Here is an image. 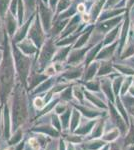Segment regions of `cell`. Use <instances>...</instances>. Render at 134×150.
<instances>
[{"label":"cell","mask_w":134,"mask_h":150,"mask_svg":"<svg viewBox=\"0 0 134 150\" xmlns=\"http://www.w3.org/2000/svg\"><path fill=\"white\" fill-rule=\"evenodd\" d=\"M104 144L105 143L101 140H93V141L83 145V147L86 150H99L104 146Z\"/></svg>","instance_id":"obj_1"},{"label":"cell","mask_w":134,"mask_h":150,"mask_svg":"<svg viewBox=\"0 0 134 150\" xmlns=\"http://www.w3.org/2000/svg\"><path fill=\"white\" fill-rule=\"evenodd\" d=\"M125 146H131L134 145V123L131 124V127L129 128V131L125 137V141H124Z\"/></svg>","instance_id":"obj_2"},{"label":"cell","mask_w":134,"mask_h":150,"mask_svg":"<svg viewBox=\"0 0 134 150\" xmlns=\"http://www.w3.org/2000/svg\"><path fill=\"white\" fill-rule=\"evenodd\" d=\"M119 134H120V131H119L118 128H114L110 132L107 133L106 135H104L103 140H105V141H113L119 136Z\"/></svg>","instance_id":"obj_3"},{"label":"cell","mask_w":134,"mask_h":150,"mask_svg":"<svg viewBox=\"0 0 134 150\" xmlns=\"http://www.w3.org/2000/svg\"><path fill=\"white\" fill-rule=\"evenodd\" d=\"M35 131H40L44 134H47V135H50L52 137H57L59 135V133L56 129L54 128H51V127H45V128H38V129H34Z\"/></svg>","instance_id":"obj_4"},{"label":"cell","mask_w":134,"mask_h":150,"mask_svg":"<svg viewBox=\"0 0 134 150\" xmlns=\"http://www.w3.org/2000/svg\"><path fill=\"white\" fill-rule=\"evenodd\" d=\"M29 146H30V148L32 150H38L39 149V141H38L37 138H34V137H32V138L29 139Z\"/></svg>","instance_id":"obj_5"},{"label":"cell","mask_w":134,"mask_h":150,"mask_svg":"<svg viewBox=\"0 0 134 150\" xmlns=\"http://www.w3.org/2000/svg\"><path fill=\"white\" fill-rule=\"evenodd\" d=\"M102 132H103V125H99L98 127L94 128L93 132H92L91 138H97V137H100Z\"/></svg>","instance_id":"obj_6"},{"label":"cell","mask_w":134,"mask_h":150,"mask_svg":"<svg viewBox=\"0 0 134 150\" xmlns=\"http://www.w3.org/2000/svg\"><path fill=\"white\" fill-rule=\"evenodd\" d=\"M21 135H22V132H21V130H18V131L15 133V135H14V136H15V138L13 137V138H12L11 140H9V144L12 145V144H15L16 142H18L19 140L21 139Z\"/></svg>","instance_id":"obj_7"},{"label":"cell","mask_w":134,"mask_h":150,"mask_svg":"<svg viewBox=\"0 0 134 150\" xmlns=\"http://www.w3.org/2000/svg\"><path fill=\"white\" fill-rule=\"evenodd\" d=\"M34 105H35L38 109H40V108L44 107V101H43L42 98L38 97V98H36L35 100H34Z\"/></svg>","instance_id":"obj_8"},{"label":"cell","mask_w":134,"mask_h":150,"mask_svg":"<svg viewBox=\"0 0 134 150\" xmlns=\"http://www.w3.org/2000/svg\"><path fill=\"white\" fill-rule=\"evenodd\" d=\"M67 139L70 141V143H78V142H81V137L80 136H74V135H70V137H67Z\"/></svg>","instance_id":"obj_9"},{"label":"cell","mask_w":134,"mask_h":150,"mask_svg":"<svg viewBox=\"0 0 134 150\" xmlns=\"http://www.w3.org/2000/svg\"><path fill=\"white\" fill-rule=\"evenodd\" d=\"M46 73H47L48 75H53V74L55 73V69H54V67H53V66L48 67L47 70H46Z\"/></svg>","instance_id":"obj_10"},{"label":"cell","mask_w":134,"mask_h":150,"mask_svg":"<svg viewBox=\"0 0 134 150\" xmlns=\"http://www.w3.org/2000/svg\"><path fill=\"white\" fill-rule=\"evenodd\" d=\"M84 11H85L84 4H79V5H78V12H81V13H83Z\"/></svg>","instance_id":"obj_11"},{"label":"cell","mask_w":134,"mask_h":150,"mask_svg":"<svg viewBox=\"0 0 134 150\" xmlns=\"http://www.w3.org/2000/svg\"><path fill=\"white\" fill-rule=\"evenodd\" d=\"M23 147H24V143L22 142V143H20V144L18 145V146L16 147V149H15V150H22V149H23Z\"/></svg>","instance_id":"obj_12"},{"label":"cell","mask_w":134,"mask_h":150,"mask_svg":"<svg viewBox=\"0 0 134 150\" xmlns=\"http://www.w3.org/2000/svg\"><path fill=\"white\" fill-rule=\"evenodd\" d=\"M89 19H90V17H89L88 14H84V15H83V20L84 21H89Z\"/></svg>","instance_id":"obj_13"},{"label":"cell","mask_w":134,"mask_h":150,"mask_svg":"<svg viewBox=\"0 0 134 150\" xmlns=\"http://www.w3.org/2000/svg\"><path fill=\"white\" fill-rule=\"evenodd\" d=\"M59 150H64V142H63V141H60V147H59Z\"/></svg>","instance_id":"obj_14"},{"label":"cell","mask_w":134,"mask_h":150,"mask_svg":"<svg viewBox=\"0 0 134 150\" xmlns=\"http://www.w3.org/2000/svg\"><path fill=\"white\" fill-rule=\"evenodd\" d=\"M67 150H74V148H73V146L71 145V143H70L69 145H68V148H67Z\"/></svg>","instance_id":"obj_15"},{"label":"cell","mask_w":134,"mask_h":150,"mask_svg":"<svg viewBox=\"0 0 134 150\" xmlns=\"http://www.w3.org/2000/svg\"><path fill=\"white\" fill-rule=\"evenodd\" d=\"M112 150H120V149H119V147L117 146H113L112 147Z\"/></svg>","instance_id":"obj_16"},{"label":"cell","mask_w":134,"mask_h":150,"mask_svg":"<svg viewBox=\"0 0 134 150\" xmlns=\"http://www.w3.org/2000/svg\"><path fill=\"white\" fill-rule=\"evenodd\" d=\"M127 150H134V145H131V146H129V148Z\"/></svg>","instance_id":"obj_17"},{"label":"cell","mask_w":134,"mask_h":150,"mask_svg":"<svg viewBox=\"0 0 134 150\" xmlns=\"http://www.w3.org/2000/svg\"><path fill=\"white\" fill-rule=\"evenodd\" d=\"M108 149H109V145H106V146L103 148V150H108Z\"/></svg>","instance_id":"obj_18"},{"label":"cell","mask_w":134,"mask_h":150,"mask_svg":"<svg viewBox=\"0 0 134 150\" xmlns=\"http://www.w3.org/2000/svg\"><path fill=\"white\" fill-rule=\"evenodd\" d=\"M8 150H14L13 148H10V149H8Z\"/></svg>","instance_id":"obj_19"}]
</instances>
